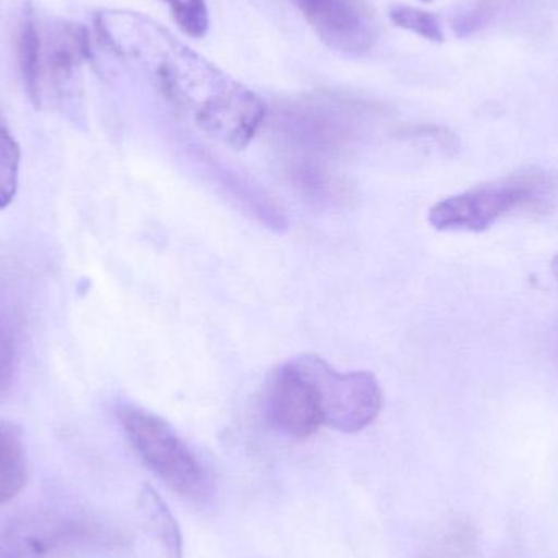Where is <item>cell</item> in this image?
Here are the masks:
<instances>
[{
	"label": "cell",
	"mask_w": 558,
	"mask_h": 558,
	"mask_svg": "<svg viewBox=\"0 0 558 558\" xmlns=\"http://www.w3.org/2000/svg\"><path fill=\"white\" fill-rule=\"evenodd\" d=\"M546 189L547 183L539 175L501 180L436 203L428 221L438 231H487L505 216L536 203Z\"/></svg>",
	"instance_id": "obj_6"
},
{
	"label": "cell",
	"mask_w": 558,
	"mask_h": 558,
	"mask_svg": "<svg viewBox=\"0 0 558 558\" xmlns=\"http://www.w3.org/2000/svg\"><path fill=\"white\" fill-rule=\"evenodd\" d=\"M369 117L371 108L361 101L338 95H308L281 108L274 126L288 153V163L327 167L328 159L357 143Z\"/></svg>",
	"instance_id": "obj_2"
},
{
	"label": "cell",
	"mask_w": 558,
	"mask_h": 558,
	"mask_svg": "<svg viewBox=\"0 0 558 558\" xmlns=\"http://www.w3.org/2000/svg\"><path fill=\"white\" fill-rule=\"evenodd\" d=\"M94 23L101 43L203 133L244 149L264 126V100L157 20L136 10L105 9Z\"/></svg>",
	"instance_id": "obj_1"
},
{
	"label": "cell",
	"mask_w": 558,
	"mask_h": 558,
	"mask_svg": "<svg viewBox=\"0 0 558 558\" xmlns=\"http://www.w3.org/2000/svg\"><path fill=\"white\" fill-rule=\"evenodd\" d=\"M389 19L399 28L415 33L420 38L428 39V41L441 43L445 39V32H442L438 16L435 13L426 12V10L399 3L389 10Z\"/></svg>",
	"instance_id": "obj_12"
},
{
	"label": "cell",
	"mask_w": 558,
	"mask_h": 558,
	"mask_svg": "<svg viewBox=\"0 0 558 558\" xmlns=\"http://www.w3.org/2000/svg\"><path fill=\"white\" fill-rule=\"evenodd\" d=\"M423 2H433V0H423Z\"/></svg>",
	"instance_id": "obj_16"
},
{
	"label": "cell",
	"mask_w": 558,
	"mask_h": 558,
	"mask_svg": "<svg viewBox=\"0 0 558 558\" xmlns=\"http://www.w3.org/2000/svg\"><path fill=\"white\" fill-rule=\"evenodd\" d=\"M92 56L90 38L75 23H41L35 77L26 87L38 110L75 113L81 98V69Z\"/></svg>",
	"instance_id": "obj_4"
},
{
	"label": "cell",
	"mask_w": 558,
	"mask_h": 558,
	"mask_svg": "<svg viewBox=\"0 0 558 558\" xmlns=\"http://www.w3.org/2000/svg\"><path fill=\"white\" fill-rule=\"evenodd\" d=\"M265 415L277 432L294 439L311 438L324 425L317 393L298 361L282 364L268 380Z\"/></svg>",
	"instance_id": "obj_8"
},
{
	"label": "cell",
	"mask_w": 558,
	"mask_h": 558,
	"mask_svg": "<svg viewBox=\"0 0 558 558\" xmlns=\"http://www.w3.org/2000/svg\"><path fill=\"white\" fill-rule=\"evenodd\" d=\"M20 340L15 318L0 305V392L9 389L19 366Z\"/></svg>",
	"instance_id": "obj_13"
},
{
	"label": "cell",
	"mask_w": 558,
	"mask_h": 558,
	"mask_svg": "<svg viewBox=\"0 0 558 558\" xmlns=\"http://www.w3.org/2000/svg\"><path fill=\"white\" fill-rule=\"evenodd\" d=\"M28 481L25 442L19 426L0 422V505L12 501Z\"/></svg>",
	"instance_id": "obj_9"
},
{
	"label": "cell",
	"mask_w": 558,
	"mask_h": 558,
	"mask_svg": "<svg viewBox=\"0 0 558 558\" xmlns=\"http://www.w3.org/2000/svg\"><path fill=\"white\" fill-rule=\"evenodd\" d=\"M20 160L19 144L0 121V209H5L19 192Z\"/></svg>",
	"instance_id": "obj_11"
},
{
	"label": "cell",
	"mask_w": 558,
	"mask_h": 558,
	"mask_svg": "<svg viewBox=\"0 0 558 558\" xmlns=\"http://www.w3.org/2000/svg\"><path fill=\"white\" fill-rule=\"evenodd\" d=\"M294 360L314 386L324 425L351 435L363 432L379 416L383 389L374 374L367 371L340 373L312 354Z\"/></svg>",
	"instance_id": "obj_5"
},
{
	"label": "cell",
	"mask_w": 558,
	"mask_h": 558,
	"mask_svg": "<svg viewBox=\"0 0 558 558\" xmlns=\"http://www.w3.org/2000/svg\"><path fill=\"white\" fill-rule=\"evenodd\" d=\"M169 7L177 26L190 38H205L209 32V9L206 0H162Z\"/></svg>",
	"instance_id": "obj_14"
},
{
	"label": "cell",
	"mask_w": 558,
	"mask_h": 558,
	"mask_svg": "<svg viewBox=\"0 0 558 558\" xmlns=\"http://www.w3.org/2000/svg\"><path fill=\"white\" fill-rule=\"evenodd\" d=\"M141 507L166 557L183 558L182 530L166 500L153 487H146L141 494Z\"/></svg>",
	"instance_id": "obj_10"
},
{
	"label": "cell",
	"mask_w": 558,
	"mask_h": 558,
	"mask_svg": "<svg viewBox=\"0 0 558 558\" xmlns=\"http://www.w3.org/2000/svg\"><path fill=\"white\" fill-rule=\"evenodd\" d=\"M553 274H554V277H556L557 281H558V255L556 258H554V262H553Z\"/></svg>",
	"instance_id": "obj_15"
},
{
	"label": "cell",
	"mask_w": 558,
	"mask_h": 558,
	"mask_svg": "<svg viewBox=\"0 0 558 558\" xmlns=\"http://www.w3.org/2000/svg\"><path fill=\"white\" fill-rule=\"evenodd\" d=\"M118 420L143 464L170 490L199 507L211 504V472L170 423L136 405H121Z\"/></svg>",
	"instance_id": "obj_3"
},
{
	"label": "cell",
	"mask_w": 558,
	"mask_h": 558,
	"mask_svg": "<svg viewBox=\"0 0 558 558\" xmlns=\"http://www.w3.org/2000/svg\"><path fill=\"white\" fill-rule=\"evenodd\" d=\"M315 35L331 51L366 54L379 38L373 10L364 0H291Z\"/></svg>",
	"instance_id": "obj_7"
}]
</instances>
